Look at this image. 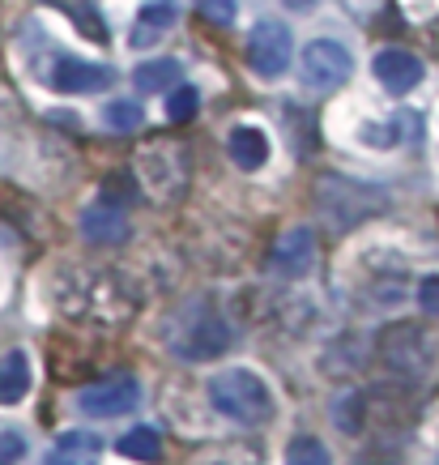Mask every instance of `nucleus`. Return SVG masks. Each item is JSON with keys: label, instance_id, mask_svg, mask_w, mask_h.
<instances>
[{"label": "nucleus", "instance_id": "26", "mask_svg": "<svg viewBox=\"0 0 439 465\" xmlns=\"http://www.w3.org/2000/svg\"><path fill=\"white\" fill-rule=\"evenodd\" d=\"M26 457V440L17 431H0V465H14Z\"/></svg>", "mask_w": 439, "mask_h": 465}, {"label": "nucleus", "instance_id": "29", "mask_svg": "<svg viewBox=\"0 0 439 465\" xmlns=\"http://www.w3.org/2000/svg\"><path fill=\"white\" fill-rule=\"evenodd\" d=\"M431 43H435V52H439V26H435V30H431Z\"/></svg>", "mask_w": 439, "mask_h": 465}, {"label": "nucleus", "instance_id": "5", "mask_svg": "<svg viewBox=\"0 0 439 465\" xmlns=\"http://www.w3.org/2000/svg\"><path fill=\"white\" fill-rule=\"evenodd\" d=\"M188 175H192V163H188V145L180 142L154 137L137 154V183H141L145 197L158 201V205H171V201L184 197Z\"/></svg>", "mask_w": 439, "mask_h": 465}, {"label": "nucleus", "instance_id": "10", "mask_svg": "<svg viewBox=\"0 0 439 465\" xmlns=\"http://www.w3.org/2000/svg\"><path fill=\"white\" fill-rule=\"evenodd\" d=\"M371 73L388 94H410L414 85L423 82V60L405 52V47H380L376 60H371Z\"/></svg>", "mask_w": 439, "mask_h": 465}, {"label": "nucleus", "instance_id": "1", "mask_svg": "<svg viewBox=\"0 0 439 465\" xmlns=\"http://www.w3.org/2000/svg\"><path fill=\"white\" fill-rule=\"evenodd\" d=\"M56 308L69 321H94V324H120L137 312V295L120 273L102 269H73L69 278L56 286Z\"/></svg>", "mask_w": 439, "mask_h": 465}, {"label": "nucleus", "instance_id": "24", "mask_svg": "<svg viewBox=\"0 0 439 465\" xmlns=\"http://www.w3.org/2000/svg\"><path fill=\"white\" fill-rule=\"evenodd\" d=\"M401 120V115H397ZM397 120H380V124H363L358 128V142L363 145H397L401 137V124Z\"/></svg>", "mask_w": 439, "mask_h": 465}, {"label": "nucleus", "instance_id": "16", "mask_svg": "<svg viewBox=\"0 0 439 465\" xmlns=\"http://www.w3.org/2000/svg\"><path fill=\"white\" fill-rule=\"evenodd\" d=\"M102 461V440L94 431H69L60 436L47 452L43 465H99Z\"/></svg>", "mask_w": 439, "mask_h": 465}, {"label": "nucleus", "instance_id": "17", "mask_svg": "<svg viewBox=\"0 0 439 465\" xmlns=\"http://www.w3.org/2000/svg\"><path fill=\"white\" fill-rule=\"evenodd\" d=\"M30 381H34L30 354L26 351L5 354V359H0V406H17V401L30 393Z\"/></svg>", "mask_w": 439, "mask_h": 465}, {"label": "nucleus", "instance_id": "23", "mask_svg": "<svg viewBox=\"0 0 439 465\" xmlns=\"http://www.w3.org/2000/svg\"><path fill=\"white\" fill-rule=\"evenodd\" d=\"M145 112L137 103H107V112H102V124L112 128V133H132V128H141Z\"/></svg>", "mask_w": 439, "mask_h": 465}, {"label": "nucleus", "instance_id": "22", "mask_svg": "<svg viewBox=\"0 0 439 465\" xmlns=\"http://www.w3.org/2000/svg\"><path fill=\"white\" fill-rule=\"evenodd\" d=\"M200 107V94H197V85H180L175 82V90H171V99H167V115L175 120V124H188L192 115H197Z\"/></svg>", "mask_w": 439, "mask_h": 465}, {"label": "nucleus", "instance_id": "11", "mask_svg": "<svg viewBox=\"0 0 439 465\" xmlns=\"http://www.w3.org/2000/svg\"><path fill=\"white\" fill-rule=\"evenodd\" d=\"M115 82V73L107 64H90L82 56H60L52 69V90L60 94H99Z\"/></svg>", "mask_w": 439, "mask_h": 465}, {"label": "nucleus", "instance_id": "14", "mask_svg": "<svg viewBox=\"0 0 439 465\" xmlns=\"http://www.w3.org/2000/svg\"><path fill=\"white\" fill-rule=\"evenodd\" d=\"M175 22H180V5H175V0H145L137 22H132V30H128V47H137V52L154 47Z\"/></svg>", "mask_w": 439, "mask_h": 465}, {"label": "nucleus", "instance_id": "27", "mask_svg": "<svg viewBox=\"0 0 439 465\" xmlns=\"http://www.w3.org/2000/svg\"><path fill=\"white\" fill-rule=\"evenodd\" d=\"M418 308L439 321V278H423L418 282Z\"/></svg>", "mask_w": 439, "mask_h": 465}, {"label": "nucleus", "instance_id": "8", "mask_svg": "<svg viewBox=\"0 0 439 465\" xmlns=\"http://www.w3.org/2000/svg\"><path fill=\"white\" fill-rule=\"evenodd\" d=\"M350 73H355V56H350L346 43L312 39L303 47V77H307V85H316V90H337V85L350 82Z\"/></svg>", "mask_w": 439, "mask_h": 465}, {"label": "nucleus", "instance_id": "3", "mask_svg": "<svg viewBox=\"0 0 439 465\" xmlns=\"http://www.w3.org/2000/svg\"><path fill=\"white\" fill-rule=\"evenodd\" d=\"M205 393H210L213 410H222L227 419H235V423H243V427L269 423L273 419L269 384L260 381L256 371H248V367H227V371H218Z\"/></svg>", "mask_w": 439, "mask_h": 465}, {"label": "nucleus", "instance_id": "21", "mask_svg": "<svg viewBox=\"0 0 439 465\" xmlns=\"http://www.w3.org/2000/svg\"><path fill=\"white\" fill-rule=\"evenodd\" d=\"M286 465H333V457L316 436H298L286 449Z\"/></svg>", "mask_w": 439, "mask_h": 465}, {"label": "nucleus", "instance_id": "25", "mask_svg": "<svg viewBox=\"0 0 439 465\" xmlns=\"http://www.w3.org/2000/svg\"><path fill=\"white\" fill-rule=\"evenodd\" d=\"M200 14L210 17L213 26H230L235 22V14H239V0H197Z\"/></svg>", "mask_w": 439, "mask_h": 465}, {"label": "nucleus", "instance_id": "12", "mask_svg": "<svg viewBox=\"0 0 439 465\" xmlns=\"http://www.w3.org/2000/svg\"><path fill=\"white\" fill-rule=\"evenodd\" d=\"M316 265V235L312 226H290L278 235L273 243V269L282 273V278H303V273H312Z\"/></svg>", "mask_w": 439, "mask_h": 465}, {"label": "nucleus", "instance_id": "6", "mask_svg": "<svg viewBox=\"0 0 439 465\" xmlns=\"http://www.w3.org/2000/svg\"><path fill=\"white\" fill-rule=\"evenodd\" d=\"M384 210V193H376L371 183L341 180V175H325L320 180V213H325L333 231H350L363 218Z\"/></svg>", "mask_w": 439, "mask_h": 465}, {"label": "nucleus", "instance_id": "18", "mask_svg": "<svg viewBox=\"0 0 439 465\" xmlns=\"http://www.w3.org/2000/svg\"><path fill=\"white\" fill-rule=\"evenodd\" d=\"M188 465H260V449H256V444H239V440L210 444V449H200Z\"/></svg>", "mask_w": 439, "mask_h": 465}, {"label": "nucleus", "instance_id": "9", "mask_svg": "<svg viewBox=\"0 0 439 465\" xmlns=\"http://www.w3.org/2000/svg\"><path fill=\"white\" fill-rule=\"evenodd\" d=\"M137 406H141V384L132 376H107V381L85 384L77 393V410L90 414V419H120V414Z\"/></svg>", "mask_w": 439, "mask_h": 465}, {"label": "nucleus", "instance_id": "19", "mask_svg": "<svg viewBox=\"0 0 439 465\" xmlns=\"http://www.w3.org/2000/svg\"><path fill=\"white\" fill-rule=\"evenodd\" d=\"M175 82H180V64L175 60H145V64L132 69V85L141 94H158V90H167Z\"/></svg>", "mask_w": 439, "mask_h": 465}, {"label": "nucleus", "instance_id": "13", "mask_svg": "<svg viewBox=\"0 0 439 465\" xmlns=\"http://www.w3.org/2000/svg\"><path fill=\"white\" fill-rule=\"evenodd\" d=\"M82 235L90 243H99V248H112V243H124L128 240V213L115 205V201H94V205H85L82 210Z\"/></svg>", "mask_w": 439, "mask_h": 465}, {"label": "nucleus", "instance_id": "28", "mask_svg": "<svg viewBox=\"0 0 439 465\" xmlns=\"http://www.w3.org/2000/svg\"><path fill=\"white\" fill-rule=\"evenodd\" d=\"M286 5H290V9H307L312 0H286Z\"/></svg>", "mask_w": 439, "mask_h": 465}, {"label": "nucleus", "instance_id": "4", "mask_svg": "<svg viewBox=\"0 0 439 465\" xmlns=\"http://www.w3.org/2000/svg\"><path fill=\"white\" fill-rule=\"evenodd\" d=\"M380 359L401 381L426 384L439 376V338L423 324H393L380 338Z\"/></svg>", "mask_w": 439, "mask_h": 465}, {"label": "nucleus", "instance_id": "15", "mask_svg": "<svg viewBox=\"0 0 439 465\" xmlns=\"http://www.w3.org/2000/svg\"><path fill=\"white\" fill-rule=\"evenodd\" d=\"M227 154L239 171H260L269 163L273 150H269V137H265L256 124H235L227 137Z\"/></svg>", "mask_w": 439, "mask_h": 465}, {"label": "nucleus", "instance_id": "20", "mask_svg": "<svg viewBox=\"0 0 439 465\" xmlns=\"http://www.w3.org/2000/svg\"><path fill=\"white\" fill-rule=\"evenodd\" d=\"M120 452L128 461H158L162 457V440H158L154 427H132L120 436Z\"/></svg>", "mask_w": 439, "mask_h": 465}, {"label": "nucleus", "instance_id": "2", "mask_svg": "<svg viewBox=\"0 0 439 465\" xmlns=\"http://www.w3.org/2000/svg\"><path fill=\"white\" fill-rule=\"evenodd\" d=\"M167 346L184 363H200V359H213L230 346V324L222 321V312L213 308L210 299H192L171 316Z\"/></svg>", "mask_w": 439, "mask_h": 465}, {"label": "nucleus", "instance_id": "7", "mask_svg": "<svg viewBox=\"0 0 439 465\" xmlns=\"http://www.w3.org/2000/svg\"><path fill=\"white\" fill-rule=\"evenodd\" d=\"M290 56H295V35L286 22L269 17V22H260V26L248 35V64L252 73L260 77H282L290 69Z\"/></svg>", "mask_w": 439, "mask_h": 465}]
</instances>
